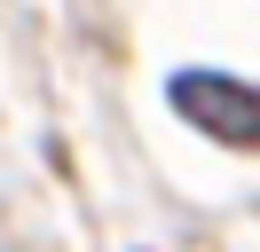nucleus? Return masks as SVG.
Here are the masks:
<instances>
[{
  "mask_svg": "<svg viewBox=\"0 0 260 252\" xmlns=\"http://www.w3.org/2000/svg\"><path fill=\"white\" fill-rule=\"evenodd\" d=\"M166 103H174L197 134L229 142V150H252L260 142V94L244 87V79H229V71H174L166 79Z\"/></svg>",
  "mask_w": 260,
  "mask_h": 252,
  "instance_id": "1",
  "label": "nucleus"
}]
</instances>
